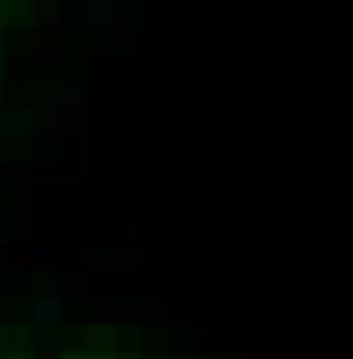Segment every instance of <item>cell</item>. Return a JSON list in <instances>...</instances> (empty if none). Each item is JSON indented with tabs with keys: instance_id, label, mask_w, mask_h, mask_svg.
<instances>
[{
	"instance_id": "1",
	"label": "cell",
	"mask_w": 353,
	"mask_h": 359,
	"mask_svg": "<svg viewBox=\"0 0 353 359\" xmlns=\"http://www.w3.org/2000/svg\"><path fill=\"white\" fill-rule=\"evenodd\" d=\"M110 140H116V163L122 168H134L139 163V110H116V116H110Z\"/></svg>"
},
{
	"instance_id": "2",
	"label": "cell",
	"mask_w": 353,
	"mask_h": 359,
	"mask_svg": "<svg viewBox=\"0 0 353 359\" xmlns=\"http://www.w3.org/2000/svg\"><path fill=\"white\" fill-rule=\"evenodd\" d=\"M29 319H35L41 330H53V325L64 319V307H58V296H35V302H29Z\"/></svg>"
},
{
	"instance_id": "3",
	"label": "cell",
	"mask_w": 353,
	"mask_h": 359,
	"mask_svg": "<svg viewBox=\"0 0 353 359\" xmlns=\"http://www.w3.org/2000/svg\"><path fill=\"white\" fill-rule=\"evenodd\" d=\"M64 261H70V255H64L58 243H35V250H29V266H41V273H53V266H64Z\"/></svg>"
},
{
	"instance_id": "4",
	"label": "cell",
	"mask_w": 353,
	"mask_h": 359,
	"mask_svg": "<svg viewBox=\"0 0 353 359\" xmlns=\"http://www.w3.org/2000/svg\"><path fill=\"white\" fill-rule=\"evenodd\" d=\"M29 128H35L29 110H0V133H29Z\"/></svg>"
},
{
	"instance_id": "5",
	"label": "cell",
	"mask_w": 353,
	"mask_h": 359,
	"mask_svg": "<svg viewBox=\"0 0 353 359\" xmlns=\"http://www.w3.org/2000/svg\"><path fill=\"white\" fill-rule=\"evenodd\" d=\"M87 24H93V29H110V24H116V6H110V0H93V6H87Z\"/></svg>"
},
{
	"instance_id": "6",
	"label": "cell",
	"mask_w": 353,
	"mask_h": 359,
	"mask_svg": "<svg viewBox=\"0 0 353 359\" xmlns=\"http://www.w3.org/2000/svg\"><path fill=\"white\" fill-rule=\"evenodd\" d=\"M226 325H232V330L244 325V296H237V284H232V296H226Z\"/></svg>"
},
{
	"instance_id": "7",
	"label": "cell",
	"mask_w": 353,
	"mask_h": 359,
	"mask_svg": "<svg viewBox=\"0 0 353 359\" xmlns=\"http://www.w3.org/2000/svg\"><path fill=\"white\" fill-rule=\"evenodd\" d=\"M35 24H41V29L58 24V6H53V0H41V6H35Z\"/></svg>"
},
{
	"instance_id": "8",
	"label": "cell",
	"mask_w": 353,
	"mask_h": 359,
	"mask_svg": "<svg viewBox=\"0 0 353 359\" xmlns=\"http://www.w3.org/2000/svg\"><path fill=\"white\" fill-rule=\"evenodd\" d=\"M58 99H64V104H87L93 93H87V87H76V81H70V87H58Z\"/></svg>"
},
{
	"instance_id": "9",
	"label": "cell",
	"mask_w": 353,
	"mask_h": 359,
	"mask_svg": "<svg viewBox=\"0 0 353 359\" xmlns=\"http://www.w3.org/2000/svg\"><path fill=\"white\" fill-rule=\"evenodd\" d=\"M64 359H87V353H64Z\"/></svg>"
},
{
	"instance_id": "10",
	"label": "cell",
	"mask_w": 353,
	"mask_h": 359,
	"mask_svg": "<svg viewBox=\"0 0 353 359\" xmlns=\"http://www.w3.org/2000/svg\"><path fill=\"white\" fill-rule=\"evenodd\" d=\"M0 348H6V330H0Z\"/></svg>"
}]
</instances>
